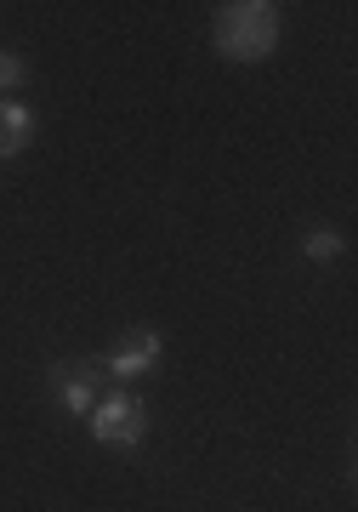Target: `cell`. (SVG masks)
Returning a JSON list of instances; mask_svg holds the SVG:
<instances>
[{
    "label": "cell",
    "instance_id": "52a82bcc",
    "mask_svg": "<svg viewBox=\"0 0 358 512\" xmlns=\"http://www.w3.org/2000/svg\"><path fill=\"white\" fill-rule=\"evenodd\" d=\"M18 86H23V57L0 46V97H12Z\"/></svg>",
    "mask_w": 358,
    "mask_h": 512
},
{
    "label": "cell",
    "instance_id": "277c9868",
    "mask_svg": "<svg viewBox=\"0 0 358 512\" xmlns=\"http://www.w3.org/2000/svg\"><path fill=\"white\" fill-rule=\"evenodd\" d=\"M52 382H57V399L69 416L86 421L97 410V359L91 365H52Z\"/></svg>",
    "mask_w": 358,
    "mask_h": 512
},
{
    "label": "cell",
    "instance_id": "5b68a950",
    "mask_svg": "<svg viewBox=\"0 0 358 512\" xmlns=\"http://www.w3.org/2000/svg\"><path fill=\"white\" fill-rule=\"evenodd\" d=\"M35 137V109L18 97H0V160H18Z\"/></svg>",
    "mask_w": 358,
    "mask_h": 512
},
{
    "label": "cell",
    "instance_id": "3957f363",
    "mask_svg": "<svg viewBox=\"0 0 358 512\" xmlns=\"http://www.w3.org/2000/svg\"><path fill=\"white\" fill-rule=\"evenodd\" d=\"M160 353H165L160 330H154V325H137V330H126V342L108 353L97 370H103V376H114V382L126 387V382H137V376H148V370L160 365Z\"/></svg>",
    "mask_w": 358,
    "mask_h": 512
},
{
    "label": "cell",
    "instance_id": "7a4b0ae2",
    "mask_svg": "<svg viewBox=\"0 0 358 512\" xmlns=\"http://www.w3.org/2000/svg\"><path fill=\"white\" fill-rule=\"evenodd\" d=\"M86 427H91V439H97V444H114V450H143L148 410L131 399L126 387H114V393H103V399H97V410L86 416Z\"/></svg>",
    "mask_w": 358,
    "mask_h": 512
},
{
    "label": "cell",
    "instance_id": "6da1fadb",
    "mask_svg": "<svg viewBox=\"0 0 358 512\" xmlns=\"http://www.w3.org/2000/svg\"><path fill=\"white\" fill-rule=\"evenodd\" d=\"M279 35H285V12L273 0H233V6H216L211 18V40L228 63H262L279 46Z\"/></svg>",
    "mask_w": 358,
    "mask_h": 512
},
{
    "label": "cell",
    "instance_id": "8992f818",
    "mask_svg": "<svg viewBox=\"0 0 358 512\" xmlns=\"http://www.w3.org/2000/svg\"><path fill=\"white\" fill-rule=\"evenodd\" d=\"M341 251H347V239H341L336 228H307V239H302L307 262H336Z\"/></svg>",
    "mask_w": 358,
    "mask_h": 512
}]
</instances>
